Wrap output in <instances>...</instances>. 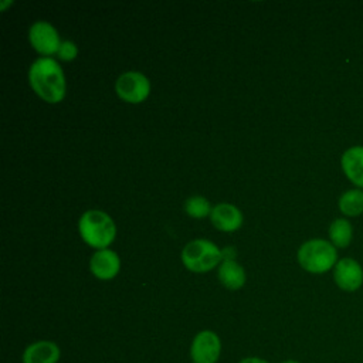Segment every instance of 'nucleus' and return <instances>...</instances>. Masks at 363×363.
Returning a JSON list of instances; mask_svg holds the SVG:
<instances>
[{"instance_id":"1","label":"nucleus","mask_w":363,"mask_h":363,"mask_svg":"<svg viewBox=\"0 0 363 363\" xmlns=\"http://www.w3.org/2000/svg\"><path fill=\"white\" fill-rule=\"evenodd\" d=\"M28 81L34 92L45 102L57 104L65 96V78L60 64L50 57L35 60L28 71Z\"/></svg>"},{"instance_id":"2","label":"nucleus","mask_w":363,"mask_h":363,"mask_svg":"<svg viewBox=\"0 0 363 363\" xmlns=\"http://www.w3.org/2000/svg\"><path fill=\"white\" fill-rule=\"evenodd\" d=\"M78 230L82 240L98 250L106 248L116 235L113 220L99 210L85 211L78 221Z\"/></svg>"},{"instance_id":"3","label":"nucleus","mask_w":363,"mask_h":363,"mask_svg":"<svg viewBox=\"0 0 363 363\" xmlns=\"http://www.w3.org/2000/svg\"><path fill=\"white\" fill-rule=\"evenodd\" d=\"M298 262L311 274H325L337 262L336 247L322 238L309 240L299 247Z\"/></svg>"},{"instance_id":"4","label":"nucleus","mask_w":363,"mask_h":363,"mask_svg":"<svg viewBox=\"0 0 363 363\" xmlns=\"http://www.w3.org/2000/svg\"><path fill=\"white\" fill-rule=\"evenodd\" d=\"M221 259V250L214 242L203 238L189 242L182 251L184 267L193 272H207Z\"/></svg>"},{"instance_id":"5","label":"nucleus","mask_w":363,"mask_h":363,"mask_svg":"<svg viewBox=\"0 0 363 363\" xmlns=\"http://www.w3.org/2000/svg\"><path fill=\"white\" fill-rule=\"evenodd\" d=\"M115 89L121 99L130 104H139L147 98L150 92V82L143 74L129 71L116 79Z\"/></svg>"},{"instance_id":"6","label":"nucleus","mask_w":363,"mask_h":363,"mask_svg":"<svg viewBox=\"0 0 363 363\" xmlns=\"http://www.w3.org/2000/svg\"><path fill=\"white\" fill-rule=\"evenodd\" d=\"M221 353V340L213 330L199 332L190 346L193 363H216Z\"/></svg>"},{"instance_id":"7","label":"nucleus","mask_w":363,"mask_h":363,"mask_svg":"<svg viewBox=\"0 0 363 363\" xmlns=\"http://www.w3.org/2000/svg\"><path fill=\"white\" fill-rule=\"evenodd\" d=\"M333 281L339 289L354 292L363 285V268L354 258H342L333 268Z\"/></svg>"},{"instance_id":"8","label":"nucleus","mask_w":363,"mask_h":363,"mask_svg":"<svg viewBox=\"0 0 363 363\" xmlns=\"http://www.w3.org/2000/svg\"><path fill=\"white\" fill-rule=\"evenodd\" d=\"M30 43L35 51L43 55H51L58 52L61 45L57 30L47 21H37L30 27Z\"/></svg>"},{"instance_id":"9","label":"nucleus","mask_w":363,"mask_h":363,"mask_svg":"<svg viewBox=\"0 0 363 363\" xmlns=\"http://www.w3.org/2000/svg\"><path fill=\"white\" fill-rule=\"evenodd\" d=\"M61 357V350L55 342L51 340H37L30 343L23 354V363H58Z\"/></svg>"},{"instance_id":"10","label":"nucleus","mask_w":363,"mask_h":363,"mask_svg":"<svg viewBox=\"0 0 363 363\" xmlns=\"http://www.w3.org/2000/svg\"><path fill=\"white\" fill-rule=\"evenodd\" d=\"M340 166L349 182L363 190V146L347 147L340 157Z\"/></svg>"},{"instance_id":"11","label":"nucleus","mask_w":363,"mask_h":363,"mask_svg":"<svg viewBox=\"0 0 363 363\" xmlns=\"http://www.w3.org/2000/svg\"><path fill=\"white\" fill-rule=\"evenodd\" d=\"M119 257L116 255V252L108 248L98 250L89 261L91 272L99 279H111L116 277V274L119 272Z\"/></svg>"},{"instance_id":"12","label":"nucleus","mask_w":363,"mask_h":363,"mask_svg":"<svg viewBox=\"0 0 363 363\" xmlns=\"http://www.w3.org/2000/svg\"><path fill=\"white\" fill-rule=\"evenodd\" d=\"M213 225L220 231H234L242 224V213L233 204L220 203L217 204L210 214Z\"/></svg>"},{"instance_id":"13","label":"nucleus","mask_w":363,"mask_h":363,"mask_svg":"<svg viewBox=\"0 0 363 363\" xmlns=\"http://www.w3.org/2000/svg\"><path fill=\"white\" fill-rule=\"evenodd\" d=\"M218 278L227 289H240L245 284V272L241 265L233 259H223L218 268Z\"/></svg>"},{"instance_id":"14","label":"nucleus","mask_w":363,"mask_h":363,"mask_svg":"<svg viewBox=\"0 0 363 363\" xmlns=\"http://www.w3.org/2000/svg\"><path fill=\"white\" fill-rule=\"evenodd\" d=\"M337 206L343 216L357 217L363 214V190L357 187L346 190L339 197Z\"/></svg>"},{"instance_id":"15","label":"nucleus","mask_w":363,"mask_h":363,"mask_svg":"<svg viewBox=\"0 0 363 363\" xmlns=\"http://www.w3.org/2000/svg\"><path fill=\"white\" fill-rule=\"evenodd\" d=\"M329 238L336 248H346L353 238V228L349 220L340 217L330 223Z\"/></svg>"},{"instance_id":"16","label":"nucleus","mask_w":363,"mask_h":363,"mask_svg":"<svg viewBox=\"0 0 363 363\" xmlns=\"http://www.w3.org/2000/svg\"><path fill=\"white\" fill-rule=\"evenodd\" d=\"M184 208H186V213L190 216V217H194V218H203L208 214H211V207H210V203L207 199L201 197V196H194V197H190L186 204H184Z\"/></svg>"},{"instance_id":"17","label":"nucleus","mask_w":363,"mask_h":363,"mask_svg":"<svg viewBox=\"0 0 363 363\" xmlns=\"http://www.w3.org/2000/svg\"><path fill=\"white\" fill-rule=\"evenodd\" d=\"M57 54L64 61H72L78 54V48L72 41H62Z\"/></svg>"},{"instance_id":"18","label":"nucleus","mask_w":363,"mask_h":363,"mask_svg":"<svg viewBox=\"0 0 363 363\" xmlns=\"http://www.w3.org/2000/svg\"><path fill=\"white\" fill-rule=\"evenodd\" d=\"M221 257H223V259H233V261H234V258H235V250H234V247H227V248L221 250ZM223 259H221V261H223Z\"/></svg>"},{"instance_id":"19","label":"nucleus","mask_w":363,"mask_h":363,"mask_svg":"<svg viewBox=\"0 0 363 363\" xmlns=\"http://www.w3.org/2000/svg\"><path fill=\"white\" fill-rule=\"evenodd\" d=\"M240 363H269L261 357H257V356H252V357H245L242 359Z\"/></svg>"},{"instance_id":"20","label":"nucleus","mask_w":363,"mask_h":363,"mask_svg":"<svg viewBox=\"0 0 363 363\" xmlns=\"http://www.w3.org/2000/svg\"><path fill=\"white\" fill-rule=\"evenodd\" d=\"M279 363H301V362L294 360V359H288V360H284V362H279Z\"/></svg>"}]
</instances>
